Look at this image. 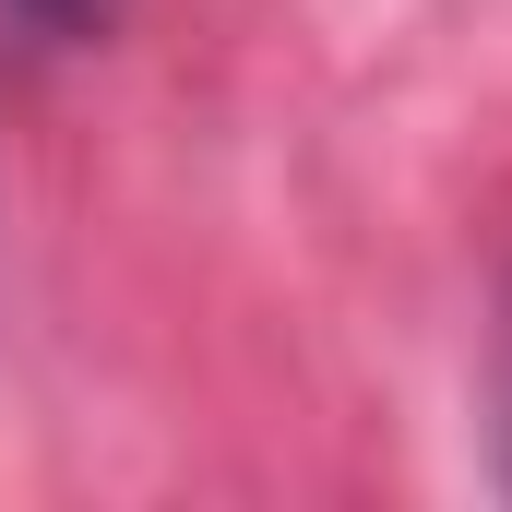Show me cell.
Instances as JSON below:
<instances>
[{"instance_id": "cell-1", "label": "cell", "mask_w": 512, "mask_h": 512, "mask_svg": "<svg viewBox=\"0 0 512 512\" xmlns=\"http://www.w3.org/2000/svg\"><path fill=\"white\" fill-rule=\"evenodd\" d=\"M489 405H501V489H512V298H501V346H489Z\"/></svg>"}, {"instance_id": "cell-2", "label": "cell", "mask_w": 512, "mask_h": 512, "mask_svg": "<svg viewBox=\"0 0 512 512\" xmlns=\"http://www.w3.org/2000/svg\"><path fill=\"white\" fill-rule=\"evenodd\" d=\"M24 12H36L48 36H84V24H108V0H24Z\"/></svg>"}]
</instances>
